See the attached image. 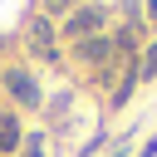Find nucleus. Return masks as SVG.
<instances>
[{
	"label": "nucleus",
	"mask_w": 157,
	"mask_h": 157,
	"mask_svg": "<svg viewBox=\"0 0 157 157\" xmlns=\"http://www.w3.org/2000/svg\"><path fill=\"white\" fill-rule=\"evenodd\" d=\"M93 34H108V5H78L64 15L59 25V44H78V39H93Z\"/></svg>",
	"instance_id": "f257e3e1"
},
{
	"label": "nucleus",
	"mask_w": 157,
	"mask_h": 157,
	"mask_svg": "<svg viewBox=\"0 0 157 157\" xmlns=\"http://www.w3.org/2000/svg\"><path fill=\"white\" fill-rule=\"evenodd\" d=\"M0 88L15 98V108H44V88L25 64H5L0 69Z\"/></svg>",
	"instance_id": "f03ea898"
},
{
	"label": "nucleus",
	"mask_w": 157,
	"mask_h": 157,
	"mask_svg": "<svg viewBox=\"0 0 157 157\" xmlns=\"http://www.w3.org/2000/svg\"><path fill=\"white\" fill-rule=\"evenodd\" d=\"M25 44H29V59H39V64H59V59H64V49H59V25H54L49 15H34V20H29Z\"/></svg>",
	"instance_id": "7ed1b4c3"
},
{
	"label": "nucleus",
	"mask_w": 157,
	"mask_h": 157,
	"mask_svg": "<svg viewBox=\"0 0 157 157\" xmlns=\"http://www.w3.org/2000/svg\"><path fill=\"white\" fill-rule=\"evenodd\" d=\"M69 49H74V64H83V69H108L118 59L113 54V34H93V39H78Z\"/></svg>",
	"instance_id": "20e7f679"
},
{
	"label": "nucleus",
	"mask_w": 157,
	"mask_h": 157,
	"mask_svg": "<svg viewBox=\"0 0 157 157\" xmlns=\"http://www.w3.org/2000/svg\"><path fill=\"white\" fill-rule=\"evenodd\" d=\"M20 142H25V128H20V113H15V108H0V157L20 152Z\"/></svg>",
	"instance_id": "39448f33"
},
{
	"label": "nucleus",
	"mask_w": 157,
	"mask_h": 157,
	"mask_svg": "<svg viewBox=\"0 0 157 157\" xmlns=\"http://www.w3.org/2000/svg\"><path fill=\"white\" fill-rule=\"evenodd\" d=\"M137 83H157V39H147L137 54Z\"/></svg>",
	"instance_id": "423d86ee"
},
{
	"label": "nucleus",
	"mask_w": 157,
	"mask_h": 157,
	"mask_svg": "<svg viewBox=\"0 0 157 157\" xmlns=\"http://www.w3.org/2000/svg\"><path fill=\"white\" fill-rule=\"evenodd\" d=\"M118 137H108V132H93V137H83V147H78V157H98L103 147H113Z\"/></svg>",
	"instance_id": "0eeeda50"
},
{
	"label": "nucleus",
	"mask_w": 157,
	"mask_h": 157,
	"mask_svg": "<svg viewBox=\"0 0 157 157\" xmlns=\"http://www.w3.org/2000/svg\"><path fill=\"white\" fill-rule=\"evenodd\" d=\"M69 98H74V93H54V98H44V113H49V123H59V118L69 113Z\"/></svg>",
	"instance_id": "6e6552de"
},
{
	"label": "nucleus",
	"mask_w": 157,
	"mask_h": 157,
	"mask_svg": "<svg viewBox=\"0 0 157 157\" xmlns=\"http://www.w3.org/2000/svg\"><path fill=\"white\" fill-rule=\"evenodd\" d=\"M20 157H49V152H44V132H25V142H20Z\"/></svg>",
	"instance_id": "1a4fd4ad"
},
{
	"label": "nucleus",
	"mask_w": 157,
	"mask_h": 157,
	"mask_svg": "<svg viewBox=\"0 0 157 157\" xmlns=\"http://www.w3.org/2000/svg\"><path fill=\"white\" fill-rule=\"evenodd\" d=\"M132 137H137V132H118V142H113L103 157H132Z\"/></svg>",
	"instance_id": "9d476101"
},
{
	"label": "nucleus",
	"mask_w": 157,
	"mask_h": 157,
	"mask_svg": "<svg viewBox=\"0 0 157 157\" xmlns=\"http://www.w3.org/2000/svg\"><path fill=\"white\" fill-rule=\"evenodd\" d=\"M39 5H44V15L54 20V15H69V10H78L83 0H39Z\"/></svg>",
	"instance_id": "9b49d317"
},
{
	"label": "nucleus",
	"mask_w": 157,
	"mask_h": 157,
	"mask_svg": "<svg viewBox=\"0 0 157 157\" xmlns=\"http://www.w3.org/2000/svg\"><path fill=\"white\" fill-rule=\"evenodd\" d=\"M132 157H157V132H152V137H147V142H142V147H137Z\"/></svg>",
	"instance_id": "f8f14e48"
},
{
	"label": "nucleus",
	"mask_w": 157,
	"mask_h": 157,
	"mask_svg": "<svg viewBox=\"0 0 157 157\" xmlns=\"http://www.w3.org/2000/svg\"><path fill=\"white\" fill-rule=\"evenodd\" d=\"M142 25H157V0H147V5H142Z\"/></svg>",
	"instance_id": "ddd939ff"
}]
</instances>
